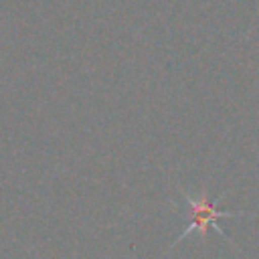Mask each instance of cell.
Returning a JSON list of instances; mask_svg holds the SVG:
<instances>
[{"mask_svg":"<svg viewBox=\"0 0 259 259\" xmlns=\"http://www.w3.org/2000/svg\"><path fill=\"white\" fill-rule=\"evenodd\" d=\"M182 198H184V204L188 206L190 223L182 229V233H180V235H178V239L172 243V247H174V245H178V243H180L184 237H188L192 231H196V233L204 239V237H206L208 227H214V229L219 231V235H223V237L227 239L225 231L219 227V219H225V217H241V214H245V212H235V210H221L212 200H208V196H206V194H202V196L194 198V196H190L188 192H184V190H182Z\"/></svg>","mask_w":259,"mask_h":259,"instance_id":"obj_1","label":"cell"}]
</instances>
